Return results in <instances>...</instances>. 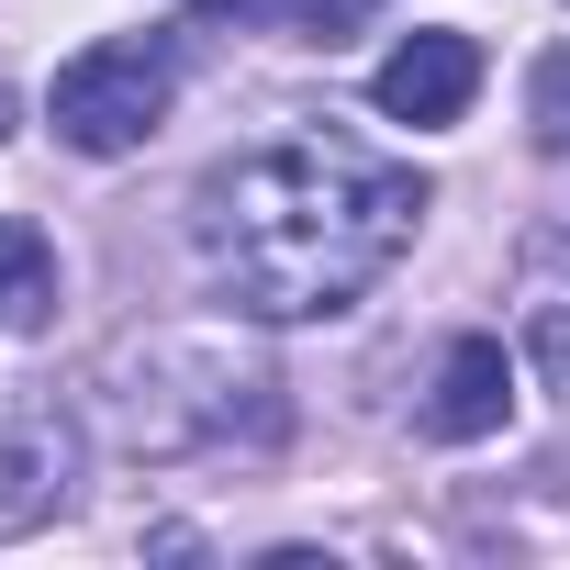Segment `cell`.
Listing matches in <instances>:
<instances>
[{
  "label": "cell",
  "instance_id": "cell-10",
  "mask_svg": "<svg viewBox=\"0 0 570 570\" xmlns=\"http://www.w3.org/2000/svg\"><path fill=\"white\" fill-rule=\"evenodd\" d=\"M525 112H537V146L570 157V57H548V68L525 79Z\"/></svg>",
  "mask_w": 570,
  "mask_h": 570
},
{
  "label": "cell",
  "instance_id": "cell-5",
  "mask_svg": "<svg viewBox=\"0 0 570 570\" xmlns=\"http://www.w3.org/2000/svg\"><path fill=\"white\" fill-rule=\"evenodd\" d=\"M370 101H381L392 124H459V112L481 101V46L448 35V23H425V35H403V46L381 57Z\"/></svg>",
  "mask_w": 570,
  "mask_h": 570
},
{
  "label": "cell",
  "instance_id": "cell-6",
  "mask_svg": "<svg viewBox=\"0 0 570 570\" xmlns=\"http://www.w3.org/2000/svg\"><path fill=\"white\" fill-rule=\"evenodd\" d=\"M503 414H514V347L503 336H459L436 358V381H425V436L436 448H481V436H503Z\"/></svg>",
  "mask_w": 570,
  "mask_h": 570
},
{
  "label": "cell",
  "instance_id": "cell-8",
  "mask_svg": "<svg viewBox=\"0 0 570 570\" xmlns=\"http://www.w3.org/2000/svg\"><path fill=\"white\" fill-rule=\"evenodd\" d=\"M202 12H235V23H268V35H303V46H336L358 35L381 0H202Z\"/></svg>",
  "mask_w": 570,
  "mask_h": 570
},
{
  "label": "cell",
  "instance_id": "cell-3",
  "mask_svg": "<svg viewBox=\"0 0 570 570\" xmlns=\"http://www.w3.org/2000/svg\"><path fill=\"white\" fill-rule=\"evenodd\" d=\"M168 101H179L168 35H101V46H79V57L57 68L46 124H57V146H79V157H135V146L168 124Z\"/></svg>",
  "mask_w": 570,
  "mask_h": 570
},
{
  "label": "cell",
  "instance_id": "cell-9",
  "mask_svg": "<svg viewBox=\"0 0 570 570\" xmlns=\"http://www.w3.org/2000/svg\"><path fill=\"white\" fill-rule=\"evenodd\" d=\"M525 358L570 392V292H537V303H525Z\"/></svg>",
  "mask_w": 570,
  "mask_h": 570
},
{
  "label": "cell",
  "instance_id": "cell-4",
  "mask_svg": "<svg viewBox=\"0 0 570 570\" xmlns=\"http://www.w3.org/2000/svg\"><path fill=\"white\" fill-rule=\"evenodd\" d=\"M79 414H0V548H23L79 503Z\"/></svg>",
  "mask_w": 570,
  "mask_h": 570
},
{
  "label": "cell",
  "instance_id": "cell-11",
  "mask_svg": "<svg viewBox=\"0 0 570 570\" xmlns=\"http://www.w3.org/2000/svg\"><path fill=\"white\" fill-rule=\"evenodd\" d=\"M0 135H12V90H0Z\"/></svg>",
  "mask_w": 570,
  "mask_h": 570
},
{
  "label": "cell",
  "instance_id": "cell-1",
  "mask_svg": "<svg viewBox=\"0 0 570 570\" xmlns=\"http://www.w3.org/2000/svg\"><path fill=\"white\" fill-rule=\"evenodd\" d=\"M425 202H436L425 168L303 124V135H268V146L224 157L190 190V257L246 325H325L392 279Z\"/></svg>",
  "mask_w": 570,
  "mask_h": 570
},
{
  "label": "cell",
  "instance_id": "cell-7",
  "mask_svg": "<svg viewBox=\"0 0 570 570\" xmlns=\"http://www.w3.org/2000/svg\"><path fill=\"white\" fill-rule=\"evenodd\" d=\"M46 303H57V246L23 213H0V336H35Z\"/></svg>",
  "mask_w": 570,
  "mask_h": 570
},
{
  "label": "cell",
  "instance_id": "cell-2",
  "mask_svg": "<svg viewBox=\"0 0 570 570\" xmlns=\"http://www.w3.org/2000/svg\"><path fill=\"white\" fill-rule=\"evenodd\" d=\"M101 425L135 448V459H179V448H224L235 425L246 436H279V381L268 358H246L235 336H135L101 358Z\"/></svg>",
  "mask_w": 570,
  "mask_h": 570
}]
</instances>
